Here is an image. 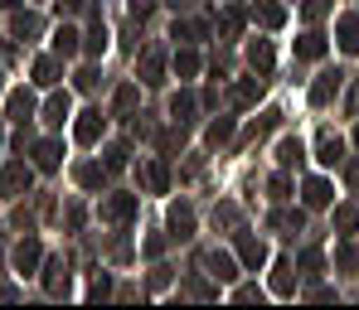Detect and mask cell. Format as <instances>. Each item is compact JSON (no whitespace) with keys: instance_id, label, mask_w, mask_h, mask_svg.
Returning a JSON list of instances; mask_svg holds the SVG:
<instances>
[{"instance_id":"cell-11","label":"cell","mask_w":359,"mask_h":310,"mask_svg":"<svg viewBox=\"0 0 359 310\" xmlns=\"http://www.w3.org/2000/svg\"><path fill=\"white\" fill-rule=\"evenodd\" d=\"M59 160H63L59 141H39V146H34V165H39V170H59Z\"/></svg>"},{"instance_id":"cell-6","label":"cell","mask_w":359,"mask_h":310,"mask_svg":"<svg viewBox=\"0 0 359 310\" xmlns=\"http://www.w3.org/2000/svg\"><path fill=\"white\" fill-rule=\"evenodd\" d=\"M238 257L248 272H257L262 262H267V243H257V238H238Z\"/></svg>"},{"instance_id":"cell-40","label":"cell","mask_w":359,"mask_h":310,"mask_svg":"<svg viewBox=\"0 0 359 310\" xmlns=\"http://www.w3.org/2000/svg\"><path fill=\"white\" fill-rule=\"evenodd\" d=\"M233 301H262V291H257V286H238V291H233Z\"/></svg>"},{"instance_id":"cell-2","label":"cell","mask_w":359,"mask_h":310,"mask_svg":"<svg viewBox=\"0 0 359 310\" xmlns=\"http://www.w3.org/2000/svg\"><path fill=\"white\" fill-rule=\"evenodd\" d=\"M102 126H107V117H102L97 107H93V112H83V117H78V141H83V146H97Z\"/></svg>"},{"instance_id":"cell-3","label":"cell","mask_w":359,"mask_h":310,"mask_svg":"<svg viewBox=\"0 0 359 310\" xmlns=\"http://www.w3.org/2000/svg\"><path fill=\"white\" fill-rule=\"evenodd\" d=\"M39 257H44V248H39L34 238H25V243L15 248V272H20V276H29V272L39 267Z\"/></svg>"},{"instance_id":"cell-12","label":"cell","mask_w":359,"mask_h":310,"mask_svg":"<svg viewBox=\"0 0 359 310\" xmlns=\"http://www.w3.org/2000/svg\"><path fill=\"white\" fill-rule=\"evenodd\" d=\"M330 194H335L330 180H306V194H301V199H306V209H325V204H330Z\"/></svg>"},{"instance_id":"cell-33","label":"cell","mask_w":359,"mask_h":310,"mask_svg":"<svg viewBox=\"0 0 359 310\" xmlns=\"http://www.w3.org/2000/svg\"><path fill=\"white\" fill-rule=\"evenodd\" d=\"M126 155H131V146H112V150H107V170H121V165H126Z\"/></svg>"},{"instance_id":"cell-31","label":"cell","mask_w":359,"mask_h":310,"mask_svg":"<svg viewBox=\"0 0 359 310\" xmlns=\"http://www.w3.org/2000/svg\"><path fill=\"white\" fill-rule=\"evenodd\" d=\"M277 160H282V165H297L301 160V141H282V146H277Z\"/></svg>"},{"instance_id":"cell-17","label":"cell","mask_w":359,"mask_h":310,"mask_svg":"<svg viewBox=\"0 0 359 310\" xmlns=\"http://www.w3.org/2000/svg\"><path fill=\"white\" fill-rule=\"evenodd\" d=\"M248 63H252L257 73H267V68H272V44H267V39H257V44H248Z\"/></svg>"},{"instance_id":"cell-13","label":"cell","mask_w":359,"mask_h":310,"mask_svg":"<svg viewBox=\"0 0 359 310\" xmlns=\"http://www.w3.org/2000/svg\"><path fill=\"white\" fill-rule=\"evenodd\" d=\"M49 276H44V286H49V296H59V291H68V267H63L59 257H49V267H44Z\"/></svg>"},{"instance_id":"cell-34","label":"cell","mask_w":359,"mask_h":310,"mask_svg":"<svg viewBox=\"0 0 359 310\" xmlns=\"http://www.w3.org/2000/svg\"><path fill=\"white\" fill-rule=\"evenodd\" d=\"M78 180H83L88 189H97L102 185V170H97V165H78Z\"/></svg>"},{"instance_id":"cell-32","label":"cell","mask_w":359,"mask_h":310,"mask_svg":"<svg viewBox=\"0 0 359 310\" xmlns=\"http://www.w3.org/2000/svg\"><path fill=\"white\" fill-rule=\"evenodd\" d=\"M112 107H117V117H126V112L136 107V87H121V92H117V102H112Z\"/></svg>"},{"instance_id":"cell-18","label":"cell","mask_w":359,"mask_h":310,"mask_svg":"<svg viewBox=\"0 0 359 310\" xmlns=\"http://www.w3.org/2000/svg\"><path fill=\"white\" fill-rule=\"evenodd\" d=\"M34 83H39V87H54V83H59V63L54 59H34Z\"/></svg>"},{"instance_id":"cell-38","label":"cell","mask_w":359,"mask_h":310,"mask_svg":"<svg viewBox=\"0 0 359 310\" xmlns=\"http://www.w3.org/2000/svg\"><path fill=\"white\" fill-rule=\"evenodd\" d=\"M272 228H287V233H292V228H301V213H277Z\"/></svg>"},{"instance_id":"cell-28","label":"cell","mask_w":359,"mask_h":310,"mask_svg":"<svg viewBox=\"0 0 359 310\" xmlns=\"http://www.w3.org/2000/svg\"><path fill=\"white\" fill-rule=\"evenodd\" d=\"M170 112H175V122H189V117H194V97H189V92H180L175 102H170Z\"/></svg>"},{"instance_id":"cell-27","label":"cell","mask_w":359,"mask_h":310,"mask_svg":"<svg viewBox=\"0 0 359 310\" xmlns=\"http://www.w3.org/2000/svg\"><path fill=\"white\" fill-rule=\"evenodd\" d=\"M146 185L156 189V194H165V185H170V175H165V165H146Z\"/></svg>"},{"instance_id":"cell-5","label":"cell","mask_w":359,"mask_h":310,"mask_svg":"<svg viewBox=\"0 0 359 310\" xmlns=\"http://www.w3.org/2000/svg\"><path fill=\"white\" fill-rule=\"evenodd\" d=\"M131 213H136V199H131V194H112V199L102 204V218H112V223H126Z\"/></svg>"},{"instance_id":"cell-14","label":"cell","mask_w":359,"mask_h":310,"mask_svg":"<svg viewBox=\"0 0 359 310\" xmlns=\"http://www.w3.org/2000/svg\"><path fill=\"white\" fill-rule=\"evenodd\" d=\"M141 83H151V87L165 83V59H161V54H146V59H141Z\"/></svg>"},{"instance_id":"cell-10","label":"cell","mask_w":359,"mask_h":310,"mask_svg":"<svg viewBox=\"0 0 359 310\" xmlns=\"http://www.w3.org/2000/svg\"><path fill=\"white\" fill-rule=\"evenodd\" d=\"M68 112H73V97H68V92H54V97H49V107H44V122L63 126V122H68Z\"/></svg>"},{"instance_id":"cell-29","label":"cell","mask_w":359,"mask_h":310,"mask_svg":"<svg viewBox=\"0 0 359 310\" xmlns=\"http://www.w3.org/2000/svg\"><path fill=\"white\" fill-rule=\"evenodd\" d=\"M15 34H20V39L39 34V15H15Z\"/></svg>"},{"instance_id":"cell-23","label":"cell","mask_w":359,"mask_h":310,"mask_svg":"<svg viewBox=\"0 0 359 310\" xmlns=\"http://www.w3.org/2000/svg\"><path fill=\"white\" fill-rule=\"evenodd\" d=\"M340 87V73H325L320 83H316V92H311V102H330V92Z\"/></svg>"},{"instance_id":"cell-21","label":"cell","mask_w":359,"mask_h":310,"mask_svg":"<svg viewBox=\"0 0 359 310\" xmlns=\"http://www.w3.org/2000/svg\"><path fill=\"white\" fill-rule=\"evenodd\" d=\"M54 54H78V29L63 24L59 34H54Z\"/></svg>"},{"instance_id":"cell-4","label":"cell","mask_w":359,"mask_h":310,"mask_svg":"<svg viewBox=\"0 0 359 310\" xmlns=\"http://www.w3.org/2000/svg\"><path fill=\"white\" fill-rule=\"evenodd\" d=\"M316 160H320V165H340V160H345V141L325 131V136L316 141Z\"/></svg>"},{"instance_id":"cell-39","label":"cell","mask_w":359,"mask_h":310,"mask_svg":"<svg viewBox=\"0 0 359 310\" xmlns=\"http://www.w3.org/2000/svg\"><path fill=\"white\" fill-rule=\"evenodd\" d=\"M340 267H350V272H355V267H359V248H340Z\"/></svg>"},{"instance_id":"cell-1","label":"cell","mask_w":359,"mask_h":310,"mask_svg":"<svg viewBox=\"0 0 359 310\" xmlns=\"http://www.w3.org/2000/svg\"><path fill=\"white\" fill-rule=\"evenodd\" d=\"M0 189H5V199H20V194L29 189V165H25V160H10L5 175H0Z\"/></svg>"},{"instance_id":"cell-30","label":"cell","mask_w":359,"mask_h":310,"mask_svg":"<svg viewBox=\"0 0 359 310\" xmlns=\"http://www.w3.org/2000/svg\"><path fill=\"white\" fill-rule=\"evenodd\" d=\"M229 136H233V122H229V117H219V122L209 126V146H219V141H229Z\"/></svg>"},{"instance_id":"cell-24","label":"cell","mask_w":359,"mask_h":310,"mask_svg":"<svg viewBox=\"0 0 359 310\" xmlns=\"http://www.w3.org/2000/svg\"><path fill=\"white\" fill-rule=\"evenodd\" d=\"M175 73H180V78H194V73H199V54L180 49V54H175Z\"/></svg>"},{"instance_id":"cell-36","label":"cell","mask_w":359,"mask_h":310,"mask_svg":"<svg viewBox=\"0 0 359 310\" xmlns=\"http://www.w3.org/2000/svg\"><path fill=\"white\" fill-rule=\"evenodd\" d=\"M97 83H102V78H97V68H83V73H78V87H83V92H93Z\"/></svg>"},{"instance_id":"cell-44","label":"cell","mask_w":359,"mask_h":310,"mask_svg":"<svg viewBox=\"0 0 359 310\" xmlns=\"http://www.w3.org/2000/svg\"><path fill=\"white\" fill-rule=\"evenodd\" d=\"M355 146H359V131H355Z\"/></svg>"},{"instance_id":"cell-35","label":"cell","mask_w":359,"mask_h":310,"mask_svg":"<svg viewBox=\"0 0 359 310\" xmlns=\"http://www.w3.org/2000/svg\"><path fill=\"white\" fill-rule=\"evenodd\" d=\"M219 29H224V34H238V29H243V15H238V10H229V15L219 20Z\"/></svg>"},{"instance_id":"cell-22","label":"cell","mask_w":359,"mask_h":310,"mask_svg":"<svg viewBox=\"0 0 359 310\" xmlns=\"http://www.w3.org/2000/svg\"><path fill=\"white\" fill-rule=\"evenodd\" d=\"M335 228H340V233H355L359 228V204H345V209L335 213Z\"/></svg>"},{"instance_id":"cell-19","label":"cell","mask_w":359,"mask_h":310,"mask_svg":"<svg viewBox=\"0 0 359 310\" xmlns=\"http://www.w3.org/2000/svg\"><path fill=\"white\" fill-rule=\"evenodd\" d=\"M83 49H88L93 59H97V54L107 49V29H102V20H93V29H88V44H83Z\"/></svg>"},{"instance_id":"cell-20","label":"cell","mask_w":359,"mask_h":310,"mask_svg":"<svg viewBox=\"0 0 359 310\" xmlns=\"http://www.w3.org/2000/svg\"><path fill=\"white\" fill-rule=\"evenodd\" d=\"M292 286H297V281H292V262H277V276H272V291H277V296H292Z\"/></svg>"},{"instance_id":"cell-8","label":"cell","mask_w":359,"mask_h":310,"mask_svg":"<svg viewBox=\"0 0 359 310\" xmlns=\"http://www.w3.org/2000/svg\"><path fill=\"white\" fill-rule=\"evenodd\" d=\"M204 267H209V276H219V281H233V276H238V267H233V257H229V252H209V257H204Z\"/></svg>"},{"instance_id":"cell-41","label":"cell","mask_w":359,"mask_h":310,"mask_svg":"<svg viewBox=\"0 0 359 310\" xmlns=\"http://www.w3.org/2000/svg\"><path fill=\"white\" fill-rule=\"evenodd\" d=\"M287 194H292V185H287V175H277V180H272V199H287Z\"/></svg>"},{"instance_id":"cell-37","label":"cell","mask_w":359,"mask_h":310,"mask_svg":"<svg viewBox=\"0 0 359 310\" xmlns=\"http://www.w3.org/2000/svg\"><path fill=\"white\" fill-rule=\"evenodd\" d=\"M325 10H330V5H325V0H306V5H301V15H306V20H320V15H325Z\"/></svg>"},{"instance_id":"cell-25","label":"cell","mask_w":359,"mask_h":310,"mask_svg":"<svg viewBox=\"0 0 359 310\" xmlns=\"http://www.w3.org/2000/svg\"><path fill=\"white\" fill-rule=\"evenodd\" d=\"M297 54L301 59H320V54H325V39H320V34H306V39L297 44Z\"/></svg>"},{"instance_id":"cell-42","label":"cell","mask_w":359,"mask_h":310,"mask_svg":"<svg viewBox=\"0 0 359 310\" xmlns=\"http://www.w3.org/2000/svg\"><path fill=\"white\" fill-rule=\"evenodd\" d=\"M350 185H355V189H359V165H350Z\"/></svg>"},{"instance_id":"cell-7","label":"cell","mask_w":359,"mask_h":310,"mask_svg":"<svg viewBox=\"0 0 359 310\" xmlns=\"http://www.w3.org/2000/svg\"><path fill=\"white\" fill-rule=\"evenodd\" d=\"M29 112H34V97L20 87V92H10V102H5V117L10 122H29Z\"/></svg>"},{"instance_id":"cell-15","label":"cell","mask_w":359,"mask_h":310,"mask_svg":"<svg viewBox=\"0 0 359 310\" xmlns=\"http://www.w3.org/2000/svg\"><path fill=\"white\" fill-rule=\"evenodd\" d=\"M257 97H262V78H243L238 87H233V102H238V107H252Z\"/></svg>"},{"instance_id":"cell-26","label":"cell","mask_w":359,"mask_h":310,"mask_svg":"<svg viewBox=\"0 0 359 310\" xmlns=\"http://www.w3.org/2000/svg\"><path fill=\"white\" fill-rule=\"evenodd\" d=\"M282 20H287V10H282L277 0H262V24H267V29H277Z\"/></svg>"},{"instance_id":"cell-16","label":"cell","mask_w":359,"mask_h":310,"mask_svg":"<svg viewBox=\"0 0 359 310\" xmlns=\"http://www.w3.org/2000/svg\"><path fill=\"white\" fill-rule=\"evenodd\" d=\"M170 233H175V238H189V233H194V213H189L184 204L170 209Z\"/></svg>"},{"instance_id":"cell-43","label":"cell","mask_w":359,"mask_h":310,"mask_svg":"<svg viewBox=\"0 0 359 310\" xmlns=\"http://www.w3.org/2000/svg\"><path fill=\"white\" fill-rule=\"evenodd\" d=\"M0 5H20V0H0Z\"/></svg>"},{"instance_id":"cell-9","label":"cell","mask_w":359,"mask_h":310,"mask_svg":"<svg viewBox=\"0 0 359 310\" xmlns=\"http://www.w3.org/2000/svg\"><path fill=\"white\" fill-rule=\"evenodd\" d=\"M335 39H340L345 54H359V20H355V15H345V20L335 24Z\"/></svg>"}]
</instances>
